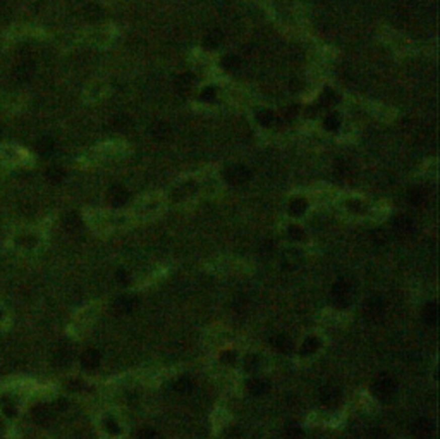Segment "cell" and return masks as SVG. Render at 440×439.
I'll list each match as a JSON object with an SVG mask.
<instances>
[{"label":"cell","instance_id":"6da1fadb","mask_svg":"<svg viewBox=\"0 0 440 439\" xmlns=\"http://www.w3.org/2000/svg\"><path fill=\"white\" fill-rule=\"evenodd\" d=\"M353 298V286L347 279L341 278L330 290V303L335 308H346Z\"/></svg>","mask_w":440,"mask_h":439},{"label":"cell","instance_id":"7a4b0ae2","mask_svg":"<svg viewBox=\"0 0 440 439\" xmlns=\"http://www.w3.org/2000/svg\"><path fill=\"white\" fill-rule=\"evenodd\" d=\"M371 393H373L375 398H379L380 401H389L396 395V380L387 374L379 375V377L371 382Z\"/></svg>","mask_w":440,"mask_h":439},{"label":"cell","instance_id":"3957f363","mask_svg":"<svg viewBox=\"0 0 440 439\" xmlns=\"http://www.w3.org/2000/svg\"><path fill=\"white\" fill-rule=\"evenodd\" d=\"M224 178L227 179V183H230V185L239 186V185H244L246 181H249L251 171L242 164L229 166L227 169L224 171Z\"/></svg>","mask_w":440,"mask_h":439},{"label":"cell","instance_id":"277c9868","mask_svg":"<svg viewBox=\"0 0 440 439\" xmlns=\"http://www.w3.org/2000/svg\"><path fill=\"white\" fill-rule=\"evenodd\" d=\"M363 312H364V317L368 320H380L384 317V312H385V303L380 296H371L364 302V307H363Z\"/></svg>","mask_w":440,"mask_h":439},{"label":"cell","instance_id":"5b68a950","mask_svg":"<svg viewBox=\"0 0 440 439\" xmlns=\"http://www.w3.org/2000/svg\"><path fill=\"white\" fill-rule=\"evenodd\" d=\"M411 432L416 439H431L433 437V422L430 419H418L411 425Z\"/></svg>","mask_w":440,"mask_h":439},{"label":"cell","instance_id":"8992f818","mask_svg":"<svg viewBox=\"0 0 440 439\" xmlns=\"http://www.w3.org/2000/svg\"><path fill=\"white\" fill-rule=\"evenodd\" d=\"M114 307L119 313L128 315V313H133L138 307H140V300L133 295H120L119 298L115 300Z\"/></svg>","mask_w":440,"mask_h":439},{"label":"cell","instance_id":"52a82bcc","mask_svg":"<svg viewBox=\"0 0 440 439\" xmlns=\"http://www.w3.org/2000/svg\"><path fill=\"white\" fill-rule=\"evenodd\" d=\"M392 228L399 236H408L414 229V221L408 214H399L392 219Z\"/></svg>","mask_w":440,"mask_h":439},{"label":"cell","instance_id":"ba28073f","mask_svg":"<svg viewBox=\"0 0 440 439\" xmlns=\"http://www.w3.org/2000/svg\"><path fill=\"white\" fill-rule=\"evenodd\" d=\"M339 400H341V391H339L337 388L327 386L320 391V403L324 405V407L332 408L339 403Z\"/></svg>","mask_w":440,"mask_h":439},{"label":"cell","instance_id":"9c48e42d","mask_svg":"<svg viewBox=\"0 0 440 439\" xmlns=\"http://www.w3.org/2000/svg\"><path fill=\"white\" fill-rule=\"evenodd\" d=\"M129 198H131V195H129V191L125 190V188L119 185H114L110 188V203L114 205L115 208L124 207V205L129 202Z\"/></svg>","mask_w":440,"mask_h":439},{"label":"cell","instance_id":"30bf717a","mask_svg":"<svg viewBox=\"0 0 440 439\" xmlns=\"http://www.w3.org/2000/svg\"><path fill=\"white\" fill-rule=\"evenodd\" d=\"M33 419L40 425H48L53 420V410L48 405H38L33 408Z\"/></svg>","mask_w":440,"mask_h":439},{"label":"cell","instance_id":"8fae6325","mask_svg":"<svg viewBox=\"0 0 440 439\" xmlns=\"http://www.w3.org/2000/svg\"><path fill=\"white\" fill-rule=\"evenodd\" d=\"M438 317H440V310H438V305L435 302H430L423 307L421 310V319L425 322L426 325H437L438 322Z\"/></svg>","mask_w":440,"mask_h":439},{"label":"cell","instance_id":"7c38bea8","mask_svg":"<svg viewBox=\"0 0 440 439\" xmlns=\"http://www.w3.org/2000/svg\"><path fill=\"white\" fill-rule=\"evenodd\" d=\"M303 262V257L297 250H287L286 253L282 255V269L284 270H294L301 265Z\"/></svg>","mask_w":440,"mask_h":439},{"label":"cell","instance_id":"4fadbf2b","mask_svg":"<svg viewBox=\"0 0 440 439\" xmlns=\"http://www.w3.org/2000/svg\"><path fill=\"white\" fill-rule=\"evenodd\" d=\"M35 150H36V153L41 157H50V155H53V152H55V141H53V138H50V136H41L40 140L35 143Z\"/></svg>","mask_w":440,"mask_h":439},{"label":"cell","instance_id":"5bb4252c","mask_svg":"<svg viewBox=\"0 0 440 439\" xmlns=\"http://www.w3.org/2000/svg\"><path fill=\"white\" fill-rule=\"evenodd\" d=\"M81 365L86 370H95L100 365V353L96 350H86L81 357Z\"/></svg>","mask_w":440,"mask_h":439},{"label":"cell","instance_id":"9a60e30c","mask_svg":"<svg viewBox=\"0 0 440 439\" xmlns=\"http://www.w3.org/2000/svg\"><path fill=\"white\" fill-rule=\"evenodd\" d=\"M246 386H248V391L253 396H263L270 390V382L265 379H251Z\"/></svg>","mask_w":440,"mask_h":439},{"label":"cell","instance_id":"2e32d148","mask_svg":"<svg viewBox=\"0 0 440 439\" xmlns=\"http://www.w3.org/2000/svg\"><path fill=\"white\" fill-rule=\"evenodd\" d=\"M150 133H152V136L155 138V140L158 141H163V140H169L170 135H172V129H170V126L167 123H155L152 129H150Z\"/></svg>","mask_w":440,"mask_h":439},{"label":"cell","instance_id":"e0dca14e","mask_svg":"<svg viewBox=\"0 0 440 439\" xmlns=\"http://www.w3.org/2000/svg\"><path fill=\"white\" fill-rule=\"evenodd\" d=\"M62 224H64V228L69 233H76L83 228V221L76 212H69V214H66L64 219H62Z\"/></svg>","mask_w":440,"mask_h":439},{"label":"cell","instance_id":"ac0fdd59","mask_svg":"<svg viewBox=\"0 0 440 439\" xmlns=\"http://www.w3.org/2000/svg\"><path fill=\"white\" fill-rule=\"evenodd\" d=\"M272 346L277 351H280V353H289L292 350V341L286 334H275L272 338Z\"/></svg>","mask_w":440,"mask_h":439},{"label":"cell","instance_id":"d6986e66","mask_svg":"<svg viewBox=\"0 0 440 439\" xmlns=\"http://www.w3.org/2000/svg\"><path fill=\"white\" fill-rule=\"evenodd\" d=\"M408 200H409V203L414 205V207H421V205H425L426 200H428V193H426V190L416 186V188H413V190H409Z\"/></svg>","mask_w":440,"mask_h":439},{"label":"cell","instance_id":"ffe728a7","mask_svg":"<svg viewBox=\"0 0 440 439\" xmlns=\"http://www.w3.org/2000/svg\"><path fill=\"white\" fill-rule=\"evenodd\" d=\"M308 208V202L304 198H294L289 202V207H287V212L291 214L292 217H299L306 212Z\"/></svg>","mask_w":440,"mask_h":439},{"label":"cell","instance_id":"44dd1931","mask_svg":"<svg viewBox=\"0 0 440 439\" xmlns=\"http://www.w3.org/2000/svg\"><path fill=\"white\" fill-rule=\"evenodd\" d=\"M337 102H339V97L335 95V91L330 90V88H325L324 93H322V97H320L318 105H320L322 108H332L334 105H337Z\"/></svg>","mask_w":440,"mask_h":439},{"label":"cell","instance_id":"7402d4cb","mask_svg":"<svg viewBox=\"0 0 440 439\" xmlns=\"http://www.w3.org/2000/svg\"><path fill=\"white\" fill-rule=\"evenodd\" d=\"M222 40H224V35H222L220 29H212V31L207 33V36H205V47L213 50V48L220 47Z\"/></svg>","mask_w":440,"mask_h":439},{"label":"cell","instance_id":"603a6c76","mask_svg":"<svg viewBox=\"0 0 440 439\" xmlns=\"http://www.w3.org/2000/svg\"><path fill=\"white\" fill-rule=\"evenodd\" d=\"M320 348V340L315 336L311 338H306L303 343V346H301V355H304V357H308V355H313L317 353V350Z\"/></svg>","mask_w":440,"mask_h":439},{"label":"cell","instance_id":"cb8c5ba5","mask_svg":"<svg viewBox=\"0 0 440 439\" xmlns=\"http://www.w3.org/2000/svg\"><path fill=\"white\" fill-rule=\"evenodd\" d=\"M172 388H174L175 393H179V395H190V393H193V390H195V384H193L190 379L182 377V379L175 380Z\"/></svg>","mask_w":440,"mask_h":439},{"label":"cell","instance_id":"d4e9b609","mask_svg":"<svg viewBox=\"0 0 440 439\" xmlns=\"http://www.w3.org/2000/svg\"><path fill=\"white\" fill-rule=\"evenodd\" d=\"M193 81H195V78H193L190 73L179 74V76L175 78V88H177L179 91H187L193 86Z\"/></svg>","mask_w":440,"mask_h":439},{"label":"cell","instance_id":"484cf974","mask_svg":"<svg viewBox=\"0 0 440 439\" xmlns=\"http://www.w3.org/2000/svg\"><path fill=\"white\" fill-rule=\"evenodd\" d=\"M255 119H257V123L262 124V126H270V124L274 123V112L268 111V108H260V111H257V114H255Z\"/></svg>","mask_w":440,"mask_h":439},{"label":"cell","instance_id":"4316f807","mask_svg":"<svg viewBox=\"0 0 440 439\" xmlns=\"http://www.w3.org/2000/svg\"><path fill=\"white\" fill-rule=\"evenodd\" d=\"M0 407H2V412L6 413L7 417L16 415V403L11 396H2V400H0Z\"/></svg>","mask_w":440,"mask_h":439},{"label":"cell","instance_id":"83f0119b","mask_svg":"<svg viewBox=\"0 0 440 439\" xmlns=\"http://www.w3.org/2000/svg\"><path fill=\"white\" fill-rule=\"evenodd\" d=\"M31 74H33V66L28 64V62H24V64L16 68V78H18L19 81H26V79L31 78Z\"/></svg>","mask_w":440,"mask_h":439},{"label":"cell","instance_id":"f1b7e54d","mask_svg":"<svg viewBox=\"0 0 440 439\" xmlns=\"http://www.w3.org/2000/svg\"><path fill=\"white\" fill-rule=\"evenodd\" d=\"M47 179L52 183H62L66 179V171L60 167H50L47 171Z\"/></svg>","mask_w":440,"mask_h":439},{"label":"cell","instance_id":"f546056e","mask_svg":"<svg viewBox=\"0 0 440 439\" xmlns=\"http://www.w3.org/2000/svg\"><path fill=\"white\" fill-rule=\"evenodd\" d=\"M220 64H222V68H224V69L234 71V69L239 68L241 61H239V57H237V56H232V53H229V56H225L224 59H222Z\"/></svg>","mask_w":440,"mask_h":439},{"label":"cell","instance_id":"4dcf8cb0","mask_svg":"<svg viewBox=\"0 0 440 439\" xmlns=\"http://www.w3.org/2000/svg\"><path fill=\"white\" fill-rule=\"evenodd\" d=\"M324 126H325L327 131H337L339 126H341V119H339L337 114H330V116L325 117Z\"/></svg>","mask_w":440,"mask_h":439},{"label":"cell","instance_id":"1f68e13d","mask_svg":"<svg viewBox=\"0 0 440 439\" xmlns=\"http://www.w3.org/2000/svg\"><path fill=\"white\" fill-rule=\"evenodd\" d=\"M86 18L90 19V21H93V23H96V21H102V18H103V11H102V7H98V6H90L86 9Z\"/></svg>","mask_w":440,"mask_h":439},{"label":"cell","instance_id":"d6a6232c","mask_svg":"<svg viewBox=\"0 0 440 439\" xmlns=\"http://www.w3.org/2000/svg\"><path fill=\"white\" fill-rule=\"evenodd\" d=\"M284 437L286 439H304V434L297 425H287L286 432H284Z\"/></svg>","mask_w":440,"mask_h":439},{"label":"cell","instance_id":"836d02e7","mask_svg":"<svg viewBox=\"0 0 440 439\" xmlns=\"http://www.w3.org/2000/svg\"><path fill=\"white\" fill-rule=\"evenodd\" d=\"M260 363H262V362H260L258 355H249V357H246V360H244V367H246V370H248V372H257Z\"/></svg>","mask_w":440,"mask_h":439},{"label":"cell","instance_id":"e575fe53","mask_svg":"<svg viewBox=\"0 0 440 439\" xmlns=\"http://www.w3.org/2000/svg\"><path fill=\"white\" fill-rule=\"evenodd\" d=\"M55 362L60 367H66L71 363V351L69 350H58L55 353Z\"/></svg>","mask_w":440,"mask_h":439},{"label":"cell","instance_id":"d590c367","mask_svg":"<svg viewBox=\"0 0 440 439\" xmlns=\"http://www.w3.org/2000/svg\"><path fill=\"white\" fill-rule=\"evenodd\" d=\"M287 236L291 238V240H296V241H299V240H303V236H304V231L303 229L299 228V226H296V224H291L287 228Z\"/></svg>","mask_w":440,"mask_h":439},{"label":"cell","instance_id":"8d00e7d4","mask_svg":"<svg viewBox=\"0 0 440 439\" xmlns=\"http://www.w3.org/2000/svg\"><path fill=\"white\" fill-rule=\"evenodd\" d=\"M103 427H105V430L108 434H119L120 432V425L117 424V420L112 419V417L105 419V422H103Z\"/></svg>","mask_w":440,"mask_h":439},{"label":"cell","instance_id":"74e56055","mask_svg":"<svg viewBox=\"0 0 440 439\" xmlns=\"http://www.w3.org/2000/svg\"><path fill=\"white\" fill-rule=\"evenodd\" d=\"M215 97H217V88H213V86H207L200 95V98L203 100V102H213Z\"/></svg>","mask_w":440,"mask_h":439},{"label":"cell","instance_id":"f35d334b","mask_svg":"<svg viewBox=\"0 0 440 439\" xmlns=\"http://www.w3.org/2000/svg\"><path fill=\"white\" fill-rule=\"evenodd\" d=\"M347 207H349V210L354 212V214H363V212H366V205L363 202H358V200H349Z\"/></svg>","mask_w":440,"mask_h":439},{"label":"cell","instance_id":"ab89813d","mask_svg":"<svg viewBox=\"0 0 440 439\" xmlns=\"http://www.w3.org/2000/svg\"><path fill=\"white\" fill-rule=\"evenodd\" d=\"M117 283L122 284V286H128L129 283H131V276H129V272L125 269H119L117 270Z\"/></svg>","mask_w":440,"mask_h":439},{"label":"cell","instance_id":"60d3db41","mask_svg":"<svg viewBox=\"0 0 440 439\" xmlns=\"http://www.w3.org/2000/svg\"><path fill=\"white\" fill-rule=\"evenodd\" d=\"M371 238H373V241L376 245H384L385 241H387V236H385L384 229H375L373 234H371Z\"/></svg>","mask_w":440,"mask_h":439},{"label":"cell","instance_id":"b9f144b4","mask_svg":"<svg viewBox=\"0 0 440 439\" xmlns=\"http://www.w3.org/2000/svg\"><path fill=\"white\" fill-rule=\"evenodd\" d=\"M220 362L224 363H234L236 362V351H224V353L220 355Z\"/></svg>","mask_w":440,"mask_h":439},{"label":"cell","instance_id":"7bdbcfd3","mask_svg":"<svg viewBox=\"0 0 440 439\" xmlns=\"http://www.w3.org/2000/svg\"><path fill=\"white\" fill-rule=\"evenodd\" d=\"M138 437L140 439H155L157 437V432L152 429H141L140 432H138Z\"/></svg>","mask_w":440,"mask_h":439},{"label":"cell","instance_id":"ee69618b","mask_svg":"<svg viewBox=\"0 0 440 439\" xmlns=\"http://www.w3.org/2000/svg\"><path fill=\"white\" fill-rule=\"evenodd\" d=\"M347 169H349V164H347L346 160H339L337 162V173L341 176H344L347 173Z\"/></svg>","mask_w":440,"mask_h":439},{"label":"cell","instance_id":"f6af8a7d","mask_svg":"<svg viewBox=\"0 0 440 439\" xmlns=\"http://www.w3.org/2000/svg\"><path fill=\"white\" fill-rule=\"evenodd\" d=\"M370 439H389V434L387 432H384V430H375L373 434H371L370 436Z\"/></svg>","mask_w":440,"mask_h":439},{"label":"cell","instance_id":"bcb514c9","mask_svg":"<svg viewBox=\"0 0 440 439\" xmlns=\"http://www.w3.org/2000/svg\"><path fill=\"white\" fill-rule=\"evenodd\" d=\"M19 241H23V243H28V240H19ZM29 241H31V243H36L35 238H31V240H29Z\"/></svg>","mask_w":440,"mask_h":439},{"label":"cell","instance_id":"7dc6e473","mask_svg":"<svg viewBox=\"0 0 440 439\" xmlns=\"http://www.w3.org/2000/svg\"><path fill=\"white\" fill-rule=\"evenodd\" d=\"M4 2H6V0H0V6H2V4H4Z\"/></svg>","mask_w":440,"mask_h":439},{"label":"cell","instance_id":"c3c4849f","mask_svg":"<svg viewBox=\"0 0 440 439\" xmlns=\"http://www.w3.org/2000/svg\"><path fill=\"white\" fill-rule=\"evenodd\" d=\"M0 133H2V126H0Z\"/></svg>","mask_w":440,"mask_h":439}]
</instances>
